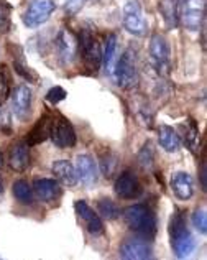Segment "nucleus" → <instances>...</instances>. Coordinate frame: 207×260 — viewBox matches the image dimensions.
<instances>
[{
    "label": "nucleus",
    "mask_w": 207,
    "mask_h": 260,
    "mask_svg": "<svg viewBox=\"0 0 207 260\" xmlns=\"http://www.w3.org/2000/svg\"><path fill=\"white\" fill-rule=\"evenodd\" d=\"M169 236H171V247L178 258L189 257L196 249V241L192 237L191 231L188 229L184 214L179 209L175 211L169 221Z\"/></svg>",
    "instance_id": "f257e3e1"
},
{
    "label": "nucleus",
    "mask_w": 207,
    "mask_h": 260,
    "mask_svg": "<svg viewBox=\"0 0 207 260\" xmlns=\"http://www.w3.org/2000/svg\"><path fill=\"white\" fill-rule=\"evenodd\" d=\"M123 219H125V224L130 229L136 234H140L142 237L153 239L156 236V216L153 214L148 206L145 204H133V206H128L123 211Z\"/></svg>",
    "instance_id": "f03ea898"
},
{
    "label": "nucleus",
    "mask_w": 207,
    "mask_h": 260,
    "mask_svg": "<svg viewBox=\"0 0 207 260\" xmlns=\"http://www.w3.org/2000/svg\"><path fill=\"white\" fill-rule=\"evenodd\" d=\"M150 63L155 68L158 74L161 76H168L171 71V48L168 40L160 33L151 37L150 40Z\"/></svg>",
    "instance_id": "7ed1b4c3"
},
{
    "label": "nucleus",
    "mask_w": 207,
    "mask_h": 260,
    "mask_svg": "<svg viewBox=\"0 0 207 260\" xmlns=\"http://www.w3.org/2000/svg\"><path fill=\"white\" fill-rule=\"evenodd\" d=\"M114 76L117 79V84L125 91H132L138 84V71L135 64V54L132 50H127L122 54L120 59L117 61L114 68Z\"/></svg>",
    "instance_id": "20e7f679"
},
{
    "label": "nucleus",
    "mask_w": 207,
    "mask_h": 260,
    "mask_svg": "<svg viewBox=\"0 0 207 260\" xmlns=\"http://www.w3.org/2000/svg\"><path fill=\"white\" fill-rule=\"evenodd\" d=\"M78 45H79L81 56L84 59V64L87 66V70L97 73L102 63V50H100L99 40L89 30H82L78 38Z\"/></svg>",
    "instance_id": "39448f33"
},
{
    "label": "nucleus",
    "mask_w": 207,
    "mask_h": 260,
    "mask_svg": "<svg viewBox=\"0 0 207 260\" xmlns=\"http://www.w3.org/2000/svg\"><path fill=\"white\" fill-rule=\"evenodd\" d=\"M205 18V0H183L179 2V22L191 31H197Z\"/></svg>",
    "instance_id": "423d86ee"
},
{
    "label": "nucleus",
    "mask_w": 207,
    "mask_h": 260,
    "mask_svg": "<svg viewBox=\"0 0 207 260\" xmlns=\"http://www.w3.org/2000/svg\"><path fill=\"white\" fill-rule=\"evenodd\" d=\"M123 26L133 37H145L148 30L147 18L143 15L142 5L138 0H128L123 5Z\"/></svg>",
    "instance_id": "0eeeda50"
},
{
    "label": "nucleus",
    "mask_w": 207,
    "mask_h": 260,
    "mask_svg": "<svg viewBox=\"0 0 207 260\" xmlns=\"http://www.w3.org/2000/svg\"><path fill=\"white\" fill-rule=\"evenodd\" d=\"M54 10H56L54 0H33L23 13V23L28 28H37L50 20Z\"/></svg>",
    "instance_id": "6e6552de"
},
{
    "label": "nucleus",
    "mask_w": 207,
    "mask_h": 260,
    "mask_svg": "<svg viewBox=\"0 0 207 260\" xmlns=\"http://www.w3.org/2000/svg\"><path fill=\"white\" fill-rule=\"evenodd\" d=\"M58 51V58L63 66H71L76 59H78V53H79V45H78V38L73 31H69L67 28L59 30L56 42H54Z\"/></svg>",
    "instance_id": "1a4fd4ad"
},
{
    "label": "nucleus",
    "mask_w": 207,
    "mask_h": 260,
    "mask_svg": "<svg viewBox=\"0 0 207 260\" xmlns=\"http://www.w3.org/2000/svg\"><path fill=\"white\" fill-rule=\"evenodd\" d=\"M50 139L58 148H69L76 145V132L66 117L56 115L53 117V124L50 130Z\"/></svg>",
    "instance_id": "9d476101"
},
{
    "label": "nucleus",
    "mask_w": 207,
    "mask_h": 260,
    "mask_svg": "<svg viewBox=\"0 0 207 260\" xmlns=\"http://www.w3.org/2000/svg\"><path fill=\"white\" fill-rule=\"evenodd\" d=\"M120 257L125 260H147L153 257V249L145 237L127 239L120 245Z\"/></svg>",
    "instance_id": "9b49d317"
},
{
    "label": "nucleus",
    "mask_w": 207,
    "mask_h": 260,
    "mask_svg": "<svg viewBox=\"0 0 207 260\" xmlns=\"http://www.w3.org/2000/svg\"><path fill=\"white\" fill-rule=\"evenodd\" d=\"M76 175H78V181H81L84 186L91 188L97 183L99 172L97 165L92 156L89 155H78L76 156Z\"/></svg>",
    "instance_id": "f8f14e48"
},
{
    "label": "nucleus",
    "mask_w": 207,
    "mask_h": 260,
    "mask_svg": "<svg viewBox=\"0 0 207 260\" xmlns=\"http://www.w3.org/2000/svg\"><path fill=\"white\" fill-rule=\"evenodd\" d=\"M12 109L13 114L20 120H26L31 114V89L25 84L15 87L12 94Z\"/></svg>",
    "instance_id": "ddd939ff"
},
{
    "label": "nucleus",
    "mask_w": 207,
    "mask_h": 260,
    "mask_svg": "<svg viewBox=\"0 0 207 260\" xmlns=\"http://www.w3.org/2000/svg\"><path fill=\"white\" fill-rule=\"evenodd\" d=\"M115 193L122 200H135L142 194V184L132 172H123L115 181Z\"/></svg>",
    "instance_id": "4468645a"
},
{
    "label": "nucleus",
    "mask_w": 207,
    "mask_h": 260,
    "mask_svg": "<svg viewBox=\"0 0 207 260\" xmlns=\"http://www.w3.org/2000/svg\"><path fill=\"white\" fill-rule=\"evenodd\" d=\"M76 213L84 221L86 229L91 232L92 236H99L104 232V222L97 213H94V209L89 206L84 200L76 201Z\"/></svg>",
    "instance_id": "2eb2a0df"
},
{
    "label": "nucleus",
    "mask_w": 207,
    "mask_h": 260,
    "mask_svg": "<svg viewBox=\"0 0 207 260\" xmlns=\"http://www.w3.org/2000/svg\"><path fill=\"white\" fill-rule=\"evenodd\" d=\"M53 124V115L51 114H43L41 117L37 120V124L33 125V128L26 135V145L34 147L43 143L46 139H50V130Z\"/></svg>",
    "instance_id": "dca6fc26"
},
{
    "label": "nucleus",
    "mask_w": 207,
    "mask_h": 260,
    "mask_svg": "<svg viewBox=\"0 0 207 260\" xmlns=\"http://www.w3.org/2000/svg\"><path fill=\"white\" fill-rule=\"evenodd\" d=\"M171 188L178 200L188 201L194 194V181L192 176L186 172H178L171 176Z\"/></svg>",
    "instance_id": "f3484780"
},
{
    "label": "nucleus",
    "mask_w": 207,
    "mask_h": 260,
    "mask_svg": "<svg viewBox=\"0 0 207 260\" xmlns=\"http://www.w3.org/2000/svg\"><path fill=\"white\" fill-rule=\"evenodd\" d=\"M10 168L17 173H23L26 168L30 167V150L28 145L23 142H18L15 145H12L10 155H9Z\"/></svg>",
    "instance_id": "a211bd4d"
},
{
    "label": "nucleus",
    "mask_w": 207,
    "mask_h": 260,
    "mask_svg": "<svg viewBox=\"0 0 207 260\" xmlns=\"http://www.w3.org/2000/svg\"><path fill=\"white\" fill-rule=\"evenodd\" d=\"M33 193L38 196L40 201L50 203L59 196L61 188L56 180H51V178H41V180H37L33 183Z\"/></svg>",
    "instance_id": "6ab92c4d"
},
{
    "label": "nucleus",
    "mask_w": 207,
    "mask_h": 260,
    "mask_svg": "<svg viewBox=\"0 0 207 260\" xmlns=\"http://www.w3.org/2000/svg\"><path fill=\"white\" fill-rule=\"evenodd\" d=\"M53 175L56 176L59 183H63L64 186L73 188L78 184V175H76V168L71 161L67 160H58L53 163Z\"/></svg>",
    "instance_id": "aec40b11"
},
{
    "label": "nucleus",
    "mask_w": 207,
    "mask_h": 260,
    "mask_svg": "<svg viewBox=\"0 0 207 260\" xmlns=\"http://www.w3.org/2000/svg\"><path fill=\"white\" fill-rule=\"evenodd\" d=\"M163 22L168 28H176L179 23V0H160L158 2Z\"/></svg>",
    "instance_id": "412c9836"
},
{
    "label": "nucleus",
    "mask_w": 207,
    "mask_h": 260,
    "mask_svg": "<svg viewBox=\"0 0 207 260\" xmlns=\"http://www.w3.org/2000/svg\"><path fill=\"white\" fill-rule=\"evenodd\" d=\"M158 142L163 150H166L168 153H175L181 148V139L176 134V130H172L168 125H160L158 128Z\"/></svg>",
    "instance_id": "4be33fe9"
},
{
    "label": "nucleus",
    "mask_w": 207,
    "mask_h": 260,
    "mask_svg": "<svg viewBox=\"0 0 207 260\" xmlns=\"http://www.w3.org/2000/svg\"><path fill=\"white\" fill-rule=\"evenodd\" d=\"M115 53H117V35L110 33L106 38V48L102 53V63L106 68V73L114 76V68H115Z\"/></svg>",
    "instance_id": "5701e85b"
},
{
    "label": "nucleus",
    "mask_w": 207,
    "mask_h": 260,
    "mask_svg": "<svg viewBox=\"0 0 207 260\" xmlns=\"http://www.w3.org/2000/svg\"><path fill=\"white\" fill-rule=\"evenodd\" d=\"M13 196L15 200L22 204H31L34 200V193H33V186H30V183L26 180H17L12 186Z\"/></svg>",
    "instance_id": "b1692460"
},
{
    "label": "nucleus",
    "mask_w": 207,
    "mask_h": 260,
    "mask_svg": "<svg viewBox=\"0 0 207 260\" xmlns=\"http://www.w3.org/2000/svg\"><path fill=\"white\" fill-rule=\"evenodd\" d=\"M186 135H184V142L188 143V147L192 150V152H197L199 143H201V132H199V127L194 120H188L186 122Z\"/></svg>",
    "instance_id": "393cba45"
},
{
    "label": "nucleus",
    "mask_w": 207,
    "mask_h": 260,
    "mask_svg": "<svg viewBox=\"0 0 207 260\" xmlns=\"http://www.w3.org/2000/svg\"><path fill=\"white\" fill-rule=\"evenodd\" d=\"M97 211L104 219H107V221H115V219L120 216L119 206H117L112 200H109V198H102V200H99Z\"/></svg>",
    "instance_id": "a878e982"
},
{
    "label": "nucleus",
    "mask_w": 207,
    "mask_h": 260,
    "mask_svg": "<svg viewBox=\"0 0 207 260\" xmlns=\"http://www.w3.org/2000/svg\"><path fill=\"white\" fill-rule=\"evenodd\" d=\"M13 70H15V73L20 74V76H22L25 81H28V83H34V84H37L38 81H40V76L31 70L30 66L25 64L23 58L13 56Z\"/></svg>",
    "instance_id": "bb28decb"
},
{
    "label": "nucleus",
    "mask_w": 207,
    "mask_h": 260,
    "mask_svg": "<svg viewBox=\"0 0 207 260\" xmlns=\"http://www.w3.org/2000/svg\"><path fill=\"white\" fill-rule=\"evenodd\" d=\"M117 163H119V156L110 152V150H107L106 153H100V172L104 176H112L117 168Z\"/></svg>",
    "instance_id": "cd10ccee"
},
{
    "label": "nucleus",
    "mask_w": 207,
    "mask_h": 260,
    "mask_svg": "<svg viewBox=\"0 0 207 260\" xmlns=\"http://www.w3.org/2000/svg\"><path fill=\"white\" fill-rule=\"evenodd\" d=\"M138 163L145 168V170H151L155 165V150L151 147V143H145L143 148L138 153Z\"/></svg>",
    "instance_id": "c85d7f7f"
},
{
    "label": "nucleus",
    "mask_w": 207,
    "mask_h": 260,
    "mask_svg": "<svg viewBox=\"0 0 207 260\" xmlns=\"http://www.w3.org/2000/svg\"><path fill=\"white\" fill-rule=\"evenodd\" d=\"M10 10L12 7L7 0H0V33L9 31L10 28Z\"/></svg>",
    "instance_id": "c756f323"
},
{
    "label": "nucleus",
    "mask_w": 207,
    "mask_h": 260,
    "mask_svg": "<svg viewBox=\"0 0 207 260\" xmlns=\"http://www.w3.org/2000/svg\"><path fill=\"white\" fill-rule=\"evenodd\" d=\"M192 225L196 228L197 232H201V234H207V214L204 209H199L196 211L194 214H192Z\"/></svg>",
    "instance_id": "7c9ffc66"
},
{
    "label": "nucleus",
    "mask_w": 207,
    "mask_h": 260,
    "mask_svg": "<svg viewBox=\"0 0 207 260\" xmlns=\"http://www.w3.org/2000/svg\"><path fill=\"white\" fill-rule=\"evenodd\" d=\"M66 98H67V92H66L61 86H54V87H51L50 91H48V94H46V101H48V102H51L53 106L59 104V102H61V101H64Z\"/></svg>",
    "instance_id": "2f4dec72"
},
{
    "label": "nucleus",
    "mask_w": 207,
    "mask_h": 260,
    "mask_svg": "<svg viewBox=\"0 0 207 260\" xmlns=\"http://www.w3.org/2000/svg\"><path fill=\"white\" fill-rule=\"evenodd\" d=\"M10 95V79L7 73H0V102H5Z\"/></svg>",
    "instance_id": "473e14b6"
},
{
    "label": "nucleus",
    "mask_w": 207,
    "mask_h": 260,
    "mask_svg": "<svg viewBox=\"0 0 207 260\" xmlns=\"http://www.w3.org/2000/svg\"><path fill=\"white\" fill-rule=\"evenodd\" d=\"M86 0H66V5H64V12L67 17H74L78 15L81 12V9L84 7Z\"/></svg>",
    "instance_id": "72a5a7b5"
},
{
    "label": "nucleus",
    "mask_w": 207,
    "mask_h": 260,
    "mask_svg": "<svg viewBox=\"0 0 207 260\" xmlns=\"http://www.w3.org/2000/svg\"><path fill=\"white\" fill-rule=\"evenodd\" d=\"M207 183H205V161H202V165H201V188L202 191H205L207 188Z\"/></svg>",
    "instance_id": "f704fd0d"
},
{
    "label": "nucleus",
    "mask_w": 207,
    "mask_h": 260,
    "mask_svg": "<svg viewBox=\"0 0 207 260\" xmlns=\"http://www.w3.org/2000/svg\"><path fill=\"white\" fill-rule=\"evenodd\" d=\"M4 163H5V161H4V155H2V152H0V168L4 167Z\"/></svg>",
    "instance_id": "c9c22d12"
},
{
    "label": "nucleus",
    "mask_w": 207,
    "mask_h": 260,
    "mask_svg": "<svg viewBox=\"0 0 207 260\" xmlns=\"http://www.w3.org/2000/svg\"><path fill=\"white\" fill-rule=\"evenodd\" d=\"M4 191V180H2V176H0V193Z\"/></svg>",
    "instance_id": "e433bc0d"
}]
</instances>
